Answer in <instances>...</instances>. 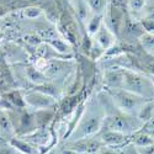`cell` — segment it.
<instances>
[{
	"instance_id": "cell-1",
	"label": "cell",
	"mask_w": 154,
	"mask_h": 154,
	"mask_svg": "<svg viewBox=\"0 0 154 154\" xmlns=\"http://www.w3.org/2000/svg\"><path fill=\"white\" fill-rule=\"evenodd\" d=\"M97 96L105 109V119L101 130H112L127 136H132L143 127V122L137 116L126 113L115 105L106 90L97 93Z\"/></svg>"
},
{
	"instance_id": "cell-2",
	"label": "cell",
	"mask_w": 154,
	"mask_h": 154,
	"mask_svg": "<svg viewBox=\"0 0 154 154\" xmlns=\"http://www.w3.org/2000/svg\"><path fill=\"white\" fill-rule=\"evenodd\" d=\"M104 119H105V109L102 106L97 94L86 99L82 116L73 132L66 139V142H73V140H76L79 138L97 134L102 127Z\"/></svg>"
},
{
	"instance_id": "cell-3",
	"label": "cell",
	"mask_w": 154,
	"mask_h": 154,
	"mask_svg": "<svg viewBox=\"0 0 154 154\" xmlns=\"http://www.w3.org/2000/svg\"><path fill=\"white\" fill-rule=\"evenodd\" d=\"M122 88L147 100H154V85L146 73L125 69Z\"/></svg>"
},
{
	"instance_id": "cell-4",
	"label": "cell",
	"mask_w": 154,
	"mask_h": 154,
	"mask_svg": "<svg viewBox=\"0 0 154 154\" xmlns=\"http://www.w3.org/2000/svg\"><path fill=\"white\" fill-rule=\"evenodd\" d=\"M107 91V94L110 95L111 100L113 101V104L116 105L121 111L130 113V115H134L137 116L138 111L140 110L146 101H148L147 99L136 95L131 91L126 90L123 88H117V89H104Z\"/></svg>"
},
{
	"instance_id": "cell-5",
	"label": "cell",
	"mask_w": 154,
	"mask_h": 154,
	"mask_svg": "<svg viewBox=\"0 0 154 154\" xmlns=\"http://www.w3.org/2000/svg\"><path fill=\"white\" fill-rule=\"evenodd\" d=\"M23 97L27 107L32 110H45V109H56L57 99L51 96L38 89H26L23 90Z\"/></svg>"
},
{
	"instance_id": "cell-6",
	"label": "cell",
	"mask_w": 154,
	"mask_h": 154,
	"mask_svg": "<svg viewBox=\"0 0 154 154\" xmlns=\"http://www.w3.org/2000/svg\"><path fill=\"white\" fill-rule=\"evenodd\" d=\"M125 17H126V11L119 4L115 3H111L109 5L106 12L104 14V23L117 36V38H120Z\"/></svg>"
},
{
	"instance_id": "cell-7",
	"label": "cell",
	"mask_w": 154,
	"mask_h": 154,
	"mask_svg": "<svg viewBox=\"0 0 154 154\" xmlns=\"http://www.w3.org/2000/svg\"><path fill=\"white\" fill-rule=\"evenodd\" d=\"M102 147H104V143H102V140L97 134L79 138L76 140H73V142H66V148L80 153L96 154Z\"/></svg>"
},
{
	"instance_id": "cell-8",
	"label": "cell",
	"mask_w": 154,
	"mask_h": 154,
	"mask_svg": "<svg viewBox=\"0 0 154 154\" xmlns=\"http://www.w3.org/2000/svg\"><path fill=\"white\" fill-rule=\"evenodd\" d=\"M144 29L142 26L140 21H137L136 19H133L128 12H126V17H125V22H123V27L120 35V38H125L123 41L126 42H134L138 41L140 36L144 33Z\"/></svg>"
},
{
	"instance_id": "cell-9",
	"label": "cell",
	"mask_w": 154,
	"mask_h": 154,
	"mask_svg": "<svg viewBox=\"0 0 154 154\" xmlns=\"http://www.w3.org/2000/svg\"><path fill=\"white\" fill-rule=\"evenodd\" d=\"M97 136L102 140L104 146L119 148V149L121 147H123L126 143L130 142V137H131V136H127L125 133H121V132H117V131H112V130H100Z\"/></svg>"
},
{
	"instance_id": "cell-10",
	"label": "cell",
	"mask_w": 154,
	"mask_h": 154,
	"mask_svg": "<svg viewBox=\"0 0 154 154\" xmlns=\"http://www.w3.org/2000/svg\"><path fill=\"white\" fill-rule=\"evenodd\" d=\"M93 40L105 51V53H106V51H109L110 48H112L115 45H116L117 42V36L115 35L105 23H102V26L100 27V30L93 36Z\"/></svg>"
},
{
	"instance_id": "cell-11",
	"label": "cell",
	"mask_w": 154,
	"mask_h": 154,
	"mask_svg": "<svg viewBox=\"0 0 154 154\" xmlns=\"http://www.w3.org/2000/svg\"><path fill=\"white\" fill-rule=\"evenodd\" d=\"M125 78V69L123 68H109L105 69V73L102 75L105 89H117L122 88Z\"/></svg>"
},
{
	"instance_id": "cell-12",
	"label": "cell",
	"mask_w": 154,
	"mask_h": 154,
	"mask_svg": "<svg viewBox=\"0 0 154 154\" xmlns=\"http://www.w3.org/2000/svg\"><path fill=\"white\" fill-rule=\"evenodd\" d=\"M23 74H25L26 80L35 86H40V85H43V84L51 82L48 76L40 68H37L35 64H27V66H25Z\"/></svg>"
},
{
	"instance_id": "cell-13",
	"label": "cell",
	"mask_w": 154,
	"mask_h": 154,
	"mask_svg": "<svg viewBox=\"0 0 154 154\" xmlns=\"http://www.w3.org/2000/svg\"><path fill=\"white\" fill-rule=\"evenodd\" d=\"M70 3H72L70 8L74 12L76 20L80 22V25L85 30V23L93 15V11L90 10V8H89L85 0H70Z\"/></svg>"
},
{
	"instance_id": "cell-14",
	"label": "cell",
	"mask_w": 154,
	"mask_h": 154,
	"mask_svg": "<svg viewBox=\"0 0 154 154\" xmlns=\"http://www.w3.org/2000/svg\"><path fill=\"white\" fill-rule=\"evenodd\" d=\"M35 33L41 38L43 42H48L53 38L57 37H62L60 32L58 31V27L56 26L54 23L52 22H48V23H40L35 27Z\"/></svg>"
},
{
	"instance_id": "cell-15",
	"label": "cell",
	"mask_w": 154,
	"mask_h": 154,
	"mask_svg": "<svg viewBox=\"0 0 154 154\" xmlns=\"http://www.w3.org/2000/svg\"><path fill=\"white\" fill-rule=\"evenodd\" d=\"M3 96L5 97L6 102L10 106V110L12 109H23L27 107L26 101L23 97V91L20 89H14V90H10L3 94Z\"/></svg>"
},
{
	"instance_id": "cell-16",
	"label": "cell",
	"mask_w": 154,
	"mask_h": 154,
	"mask_svg": "<svg viewBox=\"0 0 154 154\" xmlns=\"http://www.w3.org/2000/svg\"><path fill=\"white\" fill-rule=\"evenodd\" d=\"M15 136L10 113L8 110L0 109V138H12Z\"/></svg>"
},
{
	"instance_id": "cell-17",
	"label": "cell",
	"mask_w": 154,
	"mask_h": 154,
	"mask_svg": "<svg viewBox=\"0 0 154 154\" xmlns=\"http://www.w3.org/2000/svg\"><path fill=\"white\" fill-rule=\"evenodd\" d=\"M4 59L6 62H11V63L25 62V59H27V54L25 53L23 49L20 48L19 46L8 43V45H5V49H4Z\"/></svg>"
},
{
	"instance_id": "cell-18",
	"label": "cell",
	"mask_w": 154,
	"mask_h": 154,
	"mask_svg": "<svg viewBox=\"0 0 154 154\" xmlns=\"http://www.w3.org/2000/svg\"><path fill=\"white\" fill-rule=\"evenodd\" d=\"M9 142L19 153H22V154H41L40 150H38L33 144L27 142V140L21 136H14L12 138L9 139Z\"/></svg>"
},
{
	"instance_id": "cell-19",
	"label": "cell",
	"mask_w": 154,
	"mask_h": 154,
	"mask_svg": "<svg viewBox=\"0 0 154 154\" xmlns=\"http://www.w3.org/2000/svg\"><path fill=\"white\" fill-rule=\"evenodd\" d=\"M37 128L48 127L56 116V109H45V110H33Z\"/></svg>"
},
{
	"instance_id": "cell-20",
	"label": "cell",
	"mask_w": 154,
	"mask_h": 154,
	"mask_svg": "<svg viewBox=\"0 0 154 154\" xmlns=\"http://www.w3.org/2000/svg\"><path fill=\"white\" fill-rule=\"evenodd\" d=\"M48 43L52 46L58 53L64 54V56H70L74 57V47L63 37H57L53 40L48 41Z\"/></svg>"
},
{
	"instance_id": "cell-21",
	"label": "cell",
	"mask_w": 154,
	"mask_h": 154,
	"mask_svg": "<svg viewBox=\"0 0 154 154\" xmlns=\"http://www.w3.org/2000/svg\"><path fill=\"white\" fill-rule=\"evenodd\" d=\"M130 142L133 143L137 148H143V147H148L154 143V137L150 136L149 133L144 132L142 128H140L139 131H137L136 133H133L130 137Z\"/></svg>"
},
{
	"instance_id": "cell-22",
	"label": "cell",
	"mask_w": 154,
	"mask_h": 154,
	"mask_svg": "<svg viewBox=\"0 0 154 154\" xmlns=\"http://www.w3.org/2000/svg\"><path fill=\"white\" fill-rule=\"evenodd\" d=\"M102 23H104V15H100V14H93L90 16L85 23V32L93 37L99 30L100 27L102 26Z\"/></svg>"
},
{
	"instance_id": "cell-23",
	"label": "cell",
	"mask_w": 154,
	"mask_h": 154,
	"mask_svg": "<svg viewBox=\"0 0 154 154\" xmlns=\"http://www.w3.org/2000/svg\"><path fill=\"white\" fill-rule=\"evenodd\" d=\"M138 43L144 51V53L154 57V33L144 32L138 40Z\"/></svg>"
},
{
	"instance_id": "cell-24",
	"label": "cell",
	"mask_w": 154,
	"mask_h": 154,
	"mask_svg": "<svg viewBox=\"0 0 154 154\" xmlns=\"http://www.w3.org/2000/svg\"><path fill=\"white\" fill-rule=\"evenodd\" d=\"M137 117L142 121L143 123L154 117V100H148L146 104L140 107V110L137 113Z\"/></svg>"
},
{
	"instance_id": "cell-25",
	"label": "cell",
	"mask_w": 154,
	"mask_h": 154,
	"mask_svg": "<svg viewBox=\"0 0 154 154\" xmlns=\"http://www.w3.org/2000/svg\"><path fill=\"white\" fill-rule=\"evenodd\" d=\"M42 15H45L43 9L38 5H30V6H25L22 9V16L27 20L40 19Z\"/></svg>"
},
{
	"instance_id": "cell-26",
	"label": "cell",
	"mask_w": 154,
	"mask_h": 154,
	"mask_svg": "<svg viewBox=\"0 0 154 154\" xmlns=\"http://www.w3.org/2000/svg\"><path fill=\"white\" fill-rule=\"evenodd\" d=\"M89 8L93 11V14L104 15L109 8V0H85Z\"/></svg>"
},
{
	"instance_id": "cell-27",
	"label": "cell",
	"mask_w": 154,
	"mask_h": 154,
	"mask_svg": "<svg viewBox=\"0 0 154 154\" xmlns=\"http://www.w3.org/2000/svg\"><path fill=\"white\" fill-rule=\"evenodd\" d=\"M147 0H126V8L131 12H140L146 6Z\"/></svg>"
},
{
	"instance_id": "cell-28",
	"label": "cell",
	"mask_w": 154,
	"mask_h": 154,
	"mask_svg": "<svg viewBox=\"0 0 154 154\" xmlns=\"http://www.w3.org/2000/svg\"><path fill=\"white\" fill-rule=\"evenodd\" d=\"M23 41H25V43H26L27 46H31L33 48H36L38 45L43 42L36 33H27L26 36L23 37Z\"/></svg>"
},
{
	"instance_id": "cell-29",
	"label": "cell",
	"mask_w": 154,
	"mask_h": 154,
	"mask_svg": "<svg viewBox=\"0 0 154 154\" xmlns=\"http://www.w3.org/2000/svg\"><path fill=\"white\" fill-rule=\"evenodd\" d=\"M139 21H140V23H142V26H143L146 32L154 33V15L143 17L142 20H139Z\"/></svg>"
},
{
	"instance_id": "cell-30",
	"label": "cell",
	"mask_w": 154,
	"mask_h": 154,
	"mask_svg": "<svg viewBox=\"0 0 154 154\" xmlns=\"http://www.w3.org/2000/svg\"><path fill=\"white\" fill-rule=\"evenodd\" d=\"M19 152L11 146L9 140H0V154H17Z\"/></svg>"
},
{
	"instance_id": "cell-31",
	"label": "cell",
	"mask_w": 154,
	"mask_h": 154,
	"mask_svg": "<svg viewBox=\"0 0 154 154\" xmlns=\"http://www.w3.org/2000/svg\"><path fill=\"white\" fill-rule=\"evenodd\" d=\"M120 154H139V152H138V148L133 143L128 142L123 147L120 148Z\"/></svg>"
},
{
	"instance_id": "cell-32",
	"label": "cell",
	"mask_w": 154,
	"mask_h": 154,
	"mask_svg": "<svg viewBox=\"0 0 154 154\" xmlns=\"http://www.w3.org/2000/svg\"><path fill=\"white\" fill-rule=\"evenodd\" d=\"M142 130L147 133H149L150 136L154 137V117H152L150 120H148L147 122L143 123V127H142Z\"/></svg>"
},
{
	"instance_id": "cell-33",
	"label": "cell",
	"mask_w": 154,
	"mask_h": 154,
	"mask_svg": "<svg viewBox=\"0 0 154 154\" xmlns=\"http://www.w3.org/2000/svg\"><path fill=\"white\" fill-rule=\"evenodd\" d=\"M96 154H120V149L113 148V147H109V146H104Z\"/></svg>"
},
{
	"instance_id": "cell-34",
	"label": "cell",
	"mask_w": 154,
	"mask_h": 154,
	"mask_svg": "<svg viewBox=\"0 0 154 154\" xmlns=\"http://www.w3.org/2000/svg\"><path fill=\"white\" fill-rule=\"evenodd\" d=\"M138 152H139V154H154V143L148 147L138 148Z\"/></svg>"
},
{
	"instance_id": "cell-35",
	"label": "cell",
	"mask_w": 154,
	"mask_h": 154,
	"mask_svg": "<svg viewBox=\"0 0 154 154\" xmlns=\"http://www.w3.org/2000/svg\"><path fill=\"white\" fill-rule=\"evenodd\" d=\"M8 12H9V9L2 3V2H0V17H3V16H5L6 14H8Z\"/></svg>"
},
{
	"instance_id": "cell-36",
	"label": "cell",
	"mask_w": 154,
	"mask_h": 154,
	"mask_svg": "<svg viewBox=\"0 0 154 154\" xmlns=\"http://www.w3.org/2000/svg\"><path fill=\"white\" fill-rule=\"evenodd\" d=\"M26 3H29V4H31V5H36V4H41L42 3V0H25Z\"/></svg>"
},
{
	"instance_id": "cell-37",
	"label": "cell",
	"mask_w": 154,
	"mask_h": 154,
	"mask_svg": "<svg viewBox=\"0 0 154 154\" xmlns=\"http://www.w3.org/2000/svg\"><path fill=\"white\" fill-rule=\"evenodd\" d=\"M148 76L150 78V80H152V83H153V85H154V75H150V74H148Z\"/></svg>"
},
{
	"instance_id": "cell-38",
	"label": "cell",
	"mask_w": 154,
	"mask_h": 154,
	"mask_svg": "<svg viewBox=\"0 0 154 154\" xmlns=\"http://www.w3.org/2000/svg\"><path fill=\"white\" fill-rule=\"evenodd\" d=\"M3 38H4V32H3V31H0V41H2Z\"/></svg>"
},
{
	"instance_id": "cell-39",
	"label": "cell",
	"mask_w": 154,
	"mask_h": 154,
	"mask_svg": "<svg viewBox=\"0 0 154 154\" xmlns=\"http://www.w3.org/2000/svg\"><path fill=\"white\" fill-rule=\"evenodd\" d=\"M73 154H90V153H80V152H73Z\"/></svg>"
},
{
	"instance_id": "cell-40",
	"label": "cell",
	"mask_w": 154,
	"mask_h": 154,
	"mask_svg": "<svg viewBox=\"0 0 154 154\" xmlns=\"http://www.w3.org/2000/svg\"><path fill=\"white\" fill-rule=\"evenodd\" d=\"M120 2H121V0H116V3H115V4H119Z\"/></svg>"
},
{
	"instance_id": "cell-41",
	"label": "cell",
	"mask_w": 154,
	"mask_h": 154,
	"mask_svg": "<svg viewBox=\"0 0 154 154\" xmlns=\"http://www.w3.org/2000/svg\"><path fill=\"white\" fill-rule=\"evenodd\" d=\"M2 95H3V93H2V91H0V96H2Z\"/></svg>"
},
{
	"instance_id": "cell-42",
	"label": "cell",
	"mask_w": 154,
	"mask_h": 154,
	"mask_svg": "<svg viewBox=\"0 0 154 154\" xmlns=\"http://www.w3.org/2000/svg\"><path fill=\"white\" fill-rule=\"evenodd\" d=\"M66 2H70V0H66Z\"/></svg>"
},
{
	"instance_id": "cell-43",
	"label": "cell",
	"mask_w": 154,
	"mask_h": 154,
	"mask_svg": "<svg viewBox=\"0 0 154 154\" xmlns=\"http://www.w3.org/2000/svg\"><path fill=\"white\" fill-rule=\"evenodd\" d=\"M17 154H22V153H17Z\"/></svg>"
}]
</instances>
